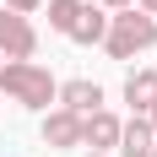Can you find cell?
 Instances as JSON below:
<instances>
[{
	"mask_svg": "<svg viewBox=\"0 0 157 157\" xmlns=\"http://www.w3.org/2000/svg\"><path fill=\"white\" fill-rule=\"evenodd\" d=\"M0 87H6L11 103H22V109H49L54 92H60V81L49 76L44 65H33V60H6L0 65Z\"/></svg>",
	"mask_w": 157,
	"mask_h": 157,
	"instance_id": "cell-1",
	"label": "cell"
},
{
	"mask_svg": "<svg viewBox=\"0 0 157 157\" xmlns=\"http://www.w3.org/2000/svg\"><path fill=\"white\" fill-rule=\"evenodd\" d=\"M157 44V16L136 11V6H125L119 16H109V33H103V49H109L114 60H136L141 49Z\"/></svg>",
	"mask_w": 157,
	"mask_h": 157,
	"instance_id": "cell-2",
	"label": "cell"
},
{
	"mask_svg": "<svg viewBox=\"0 0 157 157\" xmlns=\"http://www.w3.org/2000/svg\"><path fill=\"white\" fill-rule=\"evenodd\" d=\"M33 49H38V33H33V22L0 6V60H33Z\"/></svg>",
	"mask_w": 157,
	"mask_h": 157,
	"instance_id": "cell-3",
	"label": "cell"
},
{
	"mask_svg": "<svg viewBox=\"0 0 157 157\" xmlns=\"http://www.w3.org/2000/svg\"><path fill=\"white\" fill-rule=\"evenodd\" d=\"M81 146H92V152H114L119 146V119H114L109 109H98L81 119Z\"/></svg>",
	"mask_w": 157,
	"mask_h": 157,
	"instance_id": "cell-4",
	"label": "cell"
},
{
	"mask_svg": "<svg viewBox=\"0 0 157 157\" xmlns=\"http://www.w3.org/2000/svg\"><path fill=\"white\" fill-rule=\"evenodd\" d=\"M54 98H60V103H65L71 114H81V119L103 109V87H98V81H65V87H60Z\"/></svg>",
	"mask_w": 157,
	"mask_h": 157,
	"instance_id": "cell-5",
	"label": "cell"
},
{
	"mask_svg": "<svg viewBox=\"0 0 157 157\" xmlns=\"http://www.w3.org/2000/svg\"><path fill=\"white\" fill-rule=\"evenodd\" d=\"M44 141L49 146H81V114H71V109L44 114Z\"/></svg>",
	"mask_w": 157,
	"mask_h": 157,
	"instance_id": "cell-6",
	"label": "cell"
},
{
	"mask_svg": "<svg viewBox=\"0 0 157 157\" xmlns=\"http://www.w3.org/2000/svg\"><path fill=\"white\" fill-rule=\"evenodd\" d=\"M152 146H157V136H152V125L141 114L130 125H119V157H152Z\"/></svg>",
	"mask_w": 157,
	"mask_h": 157,
	"instance_id": "cell-7",
	"label": "cell"
},
{
	"mask_svg": "<svg viewBox=\"0 0 157 157\" xmlns=\"http://www.w3.org/2000/svg\"><path fill=\"white\" fill-rule=\"evenodd\" d=\"M125 103L136 114L152 109V103H157V71H130V76H125Z\"/></svg>",
	"mask_w": 157,
	"mask_h": 157,
	"instance_id": "cell-8",
	"label": "cell"
},
{
	"mask_svg": "<svg viewBox=\"0 0 157 157\" xmlns=\"http://www.w3.org/2000/svg\"><path fill=\"white\" fill-rule=\"evenodd\" d=\"M103 33H109V16H103V11H92V6H81L65 38H76V44H103Z\"/></svg>",
	"mask_w": 157,
	"mask_h": 157,
	"instance_id": "cell-9",
	"label": "cell"
},
{
	"mask_svg": "<svg viewBox=\"0 0 157 157\" xmlns=\"http://www.w3.org/2000/svg\"><path fill=\"white\" fill-rule=\"evenodd\" d=\"M76 11H81V0H49V27H54V33H71Z\"/></svg>",
	"mask_w": 157,
	"mask_h": 157,
	"instance_id": "cell-10",
	"label": "cell"
},
{
	"mask_svg": "<svg viewBox=\"0 0 157 157\" xmlns=\"http://www.w3.org/2000/svg\"><path fill=\"white\" fill-rule=\"evenodd\" d=\"M44 0H6V11H16V16H27V11H38Z\"/></svg>",
	"mask_w": 157,
	"mask_h": 157,
	"instance_id": "cell-11",
	"label": "cell"
},
{
	"mask_svg": "<svg viewBox=\"0 0 157 157\" xmlns=\"http://www.w3.org/2000/svg\"><path fill=\"white\" fill-rule=\"evenodd\" d=\"M141 119H146V125H152V136H157V103H152V109L141 114Z\"/></svg>",
	"mask_w": 157,
	"mask_h": 157,
	"instance_id": "cell-12",
	"label": "cell"
},
{
	"mask_svg": "<svg viewBox=\"0 0 157 157\" xmlns=\"http://www.w3.org/2000/svg\"><path fill=\"white\" fill-rule=\"evenodd\" d=\"M103 6H114V11H125V6H136V0H103Z\"/></svg>",
	"mask_w": 157,
	"mask_h": 157,
	"instance_id": "cell-13",
	"label": "cell"
},
{
	"mask_svg": "<svg viewBox=\"0 0 157 157\" xmlns=\"http://www.w3.org/2000/svg\"><path fill=\"white\" fill-rule=\"evenodd\" d=\"M92 157H109V152H92Z\"/></svg>",
	"mask_w": 157,
	"mask_h": 157,
	"instance_id": "cell-14",
	"label": "cell"
},
{
	"mask_svg": "<svg viewBox=\"0 0 157 157\" xmlns=\"http://www.w3.org/2000/svg\"><path fill=\"white\" fill-rule=\"evenodd\" d=\"M152 157H157V146H152Z\"/></svg>",
	"mask_w": 157,
	"mask_h": 157,
	"instance_id": "cell-15",
	"label": "cell"
},
{
	"mask_svg": "<svg viewBox=\"0 0 157 157\" xmlns=\"http://www.w3.org/2000/svg\"><path fill=\"white\" fill-rule=\"evenodd\" d=\"M0 65H6V60H0Z\"/></svg>",
	"mask_w": 157,
	"mask_h": 157,
	"instance_id": "cell-16",
	"label": "cell"
}]
</instances>
